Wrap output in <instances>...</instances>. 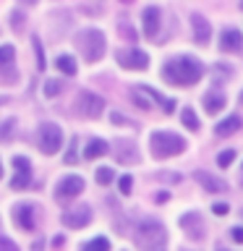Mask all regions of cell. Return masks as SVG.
I'll return each instance as SVG.
<instances>
[{"label":"cell","mask_w":243,"mask_h":251,"mask_svg":"<svg viewBox=\"0 0 243 251\" xmlns=\"http://www.w3.org/2000/svg\"><path fill=\"white\" fill-rule=\"evenodd\" d=\"M81 251H110V241L99 235V238H92L89 243H84Z\"/></svg>","instance_id":"23"},{"label":"cell","mask_w":243,"mask_h":251,"mask_svg":"<svg viewBox=\"0 0 243 251\" xmlns=\"http://www.w3.org/2000/svg\"><path fill=\"white\" fill-rule=\"evenodd\" d=\"M123 3H133V0H123Z\"/></svg>","instance_id":"43"},{"label":"cell","mask_w":243,"mask_h":251,"mask_svg":"<svg viewBox=\"0 0 243 251\" xmlns=\"http://www.w3.org/2000/svg\"><path fill=\"white\" fill-rule=\"evenodd\" d=\"M180 118H183V123H186L191 131H199V118H196V113H194L191 107H186V110H183V115H180Z\"/></svg>","instance_id":"24"},{"label":"cell","mask_w":243,"mask_h":251,"mask_svg":"<svg viewBox=\"0 0 243 251\" xmlns=\"http://www.w3.org/2000/svg\"><path fill=\"white\" fill-rule=\"evenodd\" d=\"M191 26H194V39H196V45H207L209 37H212V24L204 19L201 13H194V16H191Z\"/></svg>","instance_id":"14"},{"label":"cell","mask_w":243,"mask_h":251,"mask_svg":"<svg viewBox=\"0 0 243 251\" xmlns=\"http://www.w3.org/2000/svg\"><path fill=\"white\" fill-rule=\"evenodd\" d=\"M241 100H243V94H241Z\"/></svg>","instance_id":"46"},{"label":"cell","mask_w":243,"mask_h":251,"mask_svg":"<svg viewBox=\"0 0 243 251\" xmlns=\"http://www.w3.org/2000/svg\"><path fill=\"white\" fill-rule=\"evenodd\" d=\"M118 63L128 71H144L149 66V55L144 50H123L118 52Z\"/></svg>","instance_id":"8"},{"label":"cell","mask_w":243,"mask_h":251,"mask_svg":"<svg viewBox=\"0 0 243 251\" xmlns=\"http://www.w3.org/2000/svg\"><path fill=\"white\" fill-rule=\"evenodd\" d=\"M115 178V173H113V168H99L97 170V183H102V186H107L110 180Z\"/></svg>","instance_id":"25"},{"label":"cell","mask_w":243,"mask_h":251,"mask_svg":"<svg viewBox=\"0 0 243 251\" xmlns=\"http://www.w3.org/2000/svg\"><path fill=\"white\" fill-rule=\"evenodd\" d=\"M241 8H243V0H241Z\"/></svg>","instance_id":"45"},{"label":"cell","mask_w":243,"mask_h":251,"mask_svg":"<svg viewBox=\"0 0 243 251\" xmlns=\"http://www.w3.org/2000/svg\"><path fill=\"white\" fill-rule=\"evenodd\" d=\"M13 128H16V121H13V118H8V121L0 126V139H8L13 133Z\"/></svg>","instance_id":"28"},{"label":"cell","mask_w":243,"mask_h":251,"mask_svg":"<svg viewBox=\"0 0 243 251\" xmlns=\"http://www.w3.org/2000/svg\"><path fill=\"white\" fill-rule=\"evenodd\" d=\"M13 220L21 230H34V207L31 204H21L13 209Z\"/></svg>","instance_id":"15"},{"label":"cell","mask_w":243,"mask_h":251,"mask_svg":"<svg viewBox=\"0 0 243 251\" xmlns=\"http://www.w3.org/2000/svg\"><path fill=\"white\" fill-rule=\"evenodd\" d=\"M180 225L186 227V235L191 241H201L204 238V220L199 212H186L183 217H180Z\"/></svg>","instance_id":"11"},{"label":"cell","mask_w":243,"mask_h":251,"mask_svg":"<svg viewBox=\"0 0 243 251\" xmlns=\"http://www.w3.org/2000/svg\"><path fill=\"white\" fill-rule=\"evenodd\" d=\"M233 160H235V152L233 149H225V152L217 157V165L219 168H227V165H233Z\"/></svg>","instance_id":"26"},{"label":"cell","mask_w":243,"mask_h":251,"mask_svg":"<svg viewBox=\"0 0 243 251\" xmlns=\"http://www.w3.org/2000/svg\"><path fill=\"white\" fill-rule=\"evenodd\" d=\"M149 147H152V154L165 160V157H175L186 149V139L178 136V133L170 131H154L152 139H149Z\"/></svg>","instance_id":"3"},{"label":"cell","mask_w":243,"mask_h":251,"mask_svg":"<svg viewBox=\"0 0 243 251\" xmlns=\"http://www.w3.org/2000/svg\"><path fill=\"white\" fill-rule=\"evenodd\" d=\"M63 243H66V241H63V235H58V238H55V241H52V246H55V249H60V246H63Z\"/></svg>","instance_id":"38"},{"label":"cell","mask_w":243,"mask_h":251,"mask_svg":"<svg viewBox=\"0 0 243 251\" xmlns=\"http://www.w3.org/2000/svg\"><path fill=\"white\" fill-rule=\"evenodd\" d=\"M76 42H78V50L84 52V60L86 63H97L102 55H105V34H102L99 29H84V31H78V37H76Z\"/></svg>","instance_id":"4"},{"label":"cell","mask_w":243,"mask_h":251,"mask_svg":"<svg viewBox=\"0 0 243 251\" xmlns=\"http://www.w3.org/2000/svg\"><path fill=\"white\" fill-rule=\"evenodd\" d=\"M160 19H162V11L157 5H149L144 8V13H141V21H144V34L149 39L157 37V31H160Z\"/></svg>","instance_id":"13"},{"label":"cell","mask_w":243,"mask_h":251,"mask_svg":"<svg viewBox=\"0 0 243 251\" xmlns=\"http://www.w3.org/2000/svg\"><path fill=\"white\" fill-rule=\"evenodd\" d=\"M204 74V66L196 58H172L162 66V78L175 86H191L201 78Z\"/></svg>","instance_id":"1"},{"label":"cell","mask_w":243,"mask_h":251,"mask_svg":"<svg viewBox=\"0 0 243 251\" xmlns=\"http://www.w3.org/2000/svg\"><path fill=\"white\" fill-rule=\"evenodd\" d=\"M230 238L235 241V243H243V227L238 225V227H230Z\"/></svg>","instance_id":"34"},{"label":"cell","mask_w":243,"mask_h":251,"mask_svg":"<svg viewBox=\"0 0 243 251\" xmlns=\"http://www.w3.org/2000/svg\"><path fill=\"white\" fill-rule=\"evenodd\" d=\"M219 50H222V52H233V55L243 52V37H241V31L233 29V26L222 29V34H219Z\"/></svg>","instance_id":"9"},{"label":"cell","mask_w":243,"mask_h":251,"mask_svg":"<svg viewBox=\"0 0 243 251\" xmlns=\"http://www.w3.org/2000/svg\"><path fill=\"white\" fill-rule=\"evenodd\" d=\"M13 58H16V50L11 45L0 47V74H5L8 68H13Z\"/></svg>","instance_id":"21"},{"label":"cell","mask_w":243,"mask_h":251,"mask_svg":"<svg viewBox=\"0 0 243 251\" xmlns=\"http://www.w3.org/2000/svg\"><path fill=\"white\" fill-rule=\"evenodd\" d=\"M81 191H84V178L81 176H66L58 183L55 196H58V199H73V196H78Z\"/></svg>","instance_id":"10"},{"label":"cell","mask_w":243,"mask_h":251,"mask_svg":"<svg viewBox=\"0 0 243 251\" xmlns=\"http://www.w3.org/2000/svg\"><path fill=\"white\" fill-rule=\"evenodd\" d=\"M21 24H24V16H21L19 11H16V13H13V26H16V29H19V26H21Z\"/></svg>","instance_id":"36"},{"label":"cell","mask_w":243,"mask_h":251,"mask_svg":"<svg viewBox=\"0 0 243 251\" xmlns=\"http://www.w3.org/2000/svg\"><path fill=\"white\" fill-rule=\"evenodd\" d=\"M13 178H11V188L13 191H21V188H26L31 183V162L29 157H13Z\"/></svg>","instance_id":"6"},{"label":"cell","mask_w":243,"mask_h":251,"mask_svg":"<svg viewBox=\"0 0 243 251\" xmlns=\"http://www.w3.org/2000/svg\"><path fill=\"white\" fill-rule=\"evenodd\" d=\"M60 89H63V84L55 81V78H50V81L45 84V94H47V97H55V94H60Z\"/></svg>","instance_id":"27"},{"label":"cell","mask_w":243,"mask_h":251,"mask_svg":"<svg viewBox=\"0 0 243 251\" xmlns=\"http://www.w3.org/2000/svg\"><path fill=\"white\" fill-rule=\"evenodd\" d=\"M0 178H3V162H0Z\"/></svg>","instance_id":"41"},{"label":"cell","mask_w":243,"mask_h":251,"mask_svg":"<svg viewBox=\"0 0 243 251\" xmlns=\"http://www.w3.org/2000/svg\"><path fill=\"white\" fill-rule=\"evenodd\" d=\"M107 152H110V144L105 139H92L89 147L84 149V160H97V157L107 154Z\"/></svg>","instance_id":"18"},{"label":"cell","mask_w":243,"mask_h":251,"mask_svg":"<svg viewBox=\"0 0 243 251\" xmlns=\"http://www.w3.org/2000/svg\"><path fill=\"white\" fill-rule=\"evenodd\" d=\"M212 209H215V215H219V217L230 212V207H227V204H222V201H217V204H215V207H212Z\"/></svg>","instance_id":"35"},{"label":"cell","mask_w":243,"mask_h":251,"mask_svg":"<svg viewBox=\"0 0 243 251\" xmlns=\"http://www.w3.org/2000/svg\"><path fill=\"white\" fill-rule=\"evenodd\" d=\"M118 186H121V194L123 196H128L131 194V186H133V178L131 176H123L121 180H118Z\"/></svg>","instance_id":"30"},{"label":"cell","mask_w":243,"mask_h":251,"mask_svg":"<svg viewBox=\"0 0 243 251\" xmlns=\"http://www.w3.org/2000/svg\"><path fill=\"white\" fill-rule=\"evenodd\" d=\"M0 251H19V246H16L8 235H0Z\"/></svg>","instance_id":"31"},{"label":"cell","mask_w":243,"mask_h":251,"mask_svg":"<svg viewBox=\"0 0 243 251\" xmlns=\"http://www.w3.org/2000/svg\"><path fill=\"white\" fill-rule=\"evenodd\" d=\"M3 102H5V97H0V105H3Z\"/></svg>","instance_id":"42"},{"label":"cell","mask_w":243,"mask_h":251,"mask_svg":"<svg viewBox=\"0 0 243 251\" xmlns=\"http://www.w3.org/2000/svg\"><path fill=\"white\" fill-rule=\"evenodd\" d=\"M24 3H29V5H34V3H37V0H24Z\"/></svg>","instance_id":"40"},{"label":"cell","mask_w":243,"mask_h":251,"mask_svg":"<svg viewBox=\"0 0 243 251\" xmlns=\"http://www.w3.org/2000/svg\"><path fill=\"white\" fill-rule=\"evenodd\" d=\"M110 121H113L115 126H131V121L125 115H121V113H113V115H110Z\"/></svg>","instance_id":"33"},{"label":"cell","mask_w":243,"mask_h":251,"mask_svg":"<svg viewBox=\"0 0 243 251\" xmlns=\"http://www.w3.org/2000/svg\"><path fill=\"white\" fill-rule=\"evenodd\" d=\"M194 178L199 180V183L207 188V191H212V194H219V191H227V186L225 180H219V178H215V176H209V173H204V170H196L194 173Z\"/></svg>","instance_id":"16"},{"label":"cell","mask_w":243,"mask_h":251,"mask_svg":"<svg viewBox=\"0 0 243 251\" xmlns=\"http://www.w3.org/2000/svg\"><path fill=\"white\" fill-rule=\"evenodd\" d=\"M131 100L136 102V107H141V110H152V97L146 94L144 86H133V89H131Z\"/></svg>","instance_id":"20"},{"label":"cell","mask_w":243,"mask_h":251,"mask_svg":"<svg viewBox=\"0 0 243 251\" xmlns=\"http://www.w3.org/2000/svg\"><path fill=\"white\" fill-rule=\"evenodd\" d=\"M34 50H37V68H39V71H45L47 63H45V52H42V45H39V39H37V37H34Z\"/></svg>","instance_id":"29"},{"label":"cell","mask_w":243,"mask_h":251,"mask_svg":"<svg viewBox=\"0 0 243 251\" xmlns=\"http://www.w3.org/2000/svg\"><path fill=\"white\" fill-rule=\"evenodd\" d=\"M92 223V209L89 207H73L63 212V225L66 227H84Z\"/></svg>","instance_id":"12"},{"label":"cell","mask_w":243,"mask_h":251,"mask_svg":"<svg viewBox=\"0 0 243 251\" xmlns=\"http://www.w3.org/2000/svg\"><path fill=\"white\" fill-rule=\"evenodd\" d=\"M157 178H160V180H172V183H175V180H178V176H168V173H160V176H157Z\"/></svg>","instance_id":"37"},{"label":"cell","mask_w":243,"mask_h":251,"mask_svg":"<svg viewBox=\"0 0 243 251\" xmlns=\"http://www.w3.org/2000/svg\"><path fill=\"white\" fill-rule=\"evenodd\" d=\"M222 107H225V94L219 92V89L207 92V97H204V110H207L209 115H215V113H219Z\"/></svg>","instance_id":"17"},{"label":"cell","mask_w":243,"mask_h":251,"mask_svg":"<svg viewBox=\"0 0 243 251\" xmlns=\"http://www.w3.org/2000/svg\"><path fill=\"white\" fill-rule=\"evenodd\" d=\"M58 71H60V74H66V76H76L78 66H76V60L71 58V55H60V58H58Z\"/></svg>","instance_id":"22"},{"label":"cell","mask_w":243,"mask_h":251,"mask_svg":"<svg viewBox=\"0 0 243 251\" xmlns=\"http://www.w3.org/2000/svg\"><path fill=\"white\" fill-rule=\"evenodd\" d=\"M241 118L238 115H230V118H225V121H219L217 126H215V133H217V136H230V133H235V131H238L241 128Z\"/></svg>","instance_id":"19"},{"label":"cell","mask_w":243,"mask_h":251,"mask_svg":"<svg viewBox=\"0 0 243 251\" xmlns=\"http://www.w3.org/2000/svg\"><path fill=\"white\" fill-rule=\"evenodd\" d=\"M136 243L141 251H165L168 249V230L160 220H144L136 230Z\"/></svg>","instance_id":"2"},{"label":"cell","mask_w":243,"mask_h":251,"mask_svg":"<svg viewBox=\"0 0 243 251\" xmlns=\"http://www.w3.org/2000/svg\"><path fill=\"white\" fill-rule=\"evenodd\" d=\"M76 144H78V141L71 139V147H68V154H66V162H68V165L76 162Z\"/></svg>","instance_id":"32"},{"label":"cell","mask_w":243,"mask_h":251,"mask_svg":"<svg viewBox=\"0 0 243 251\" xmlns=\"http://www.w3.org/2000/svg\"><path fill=\"white\" fill-rule=\"evenodd\" d=\"M78 110H81L86 118H99L105 113V100L94 92H81L78 94Z\"/></svg>","instance_id":"7"},{"label":"cell","mask_w":243,"mask_h":251,"mask_svg":"<svg viewBox=\"0 0 243 251\" xmlns=\"http://www.w3.org/2000/svg\"><path fill=\"white\" fill-rule=\"evenodd\" d=\"M217 251H227V249H217Z\"/></svg>","instance_id":"44"},{"label":"cell","mask_w":243,"mask_h":251,"mask_svg":"<svg viewBox=\"0 0 243 251\" xmlns=\"http://www.w3.org/2000/svg\"><path fill=\"white\" fill-rule=\"evenodd\" d=\"M34 251H42V241H37V243H34Z\"/></svg>","instance_id":"39"},{"label":"cell","mask_w":243,"mask_h":251,"mask_svg":"<svg viewBox=\"0 0 243 251\" xmlns=\"http://www.w3.org/2000/svg\"><path fill=\"white\" fill-rule=\"evenodd\" d=\"M63 144V133L55 123H42L39 126V149L45 154H55Z\"/></svg>","instance_id":"5"}]
</instances>
